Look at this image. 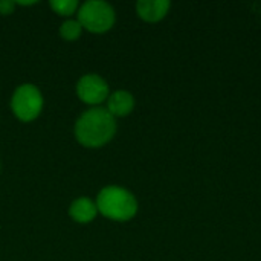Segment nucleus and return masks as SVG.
Returning <instances> with one entry per match:
<instances>
[{
  "mask_svg": "<svg viewBox=\"0 0 261 261\" xmlns=\"http://www.w3.org/2000/svg\"><path fill=\"white\" fill-rule=\"evenodd\" d=\"M116 130V118H113L106 107H90L76 119L73 135L83 147L101 148L115 138Z\"/></svg>",
  "mask_w": 261,
  "mask_h": 261,
  "instance_id": "nucleus-1",
  "label": "nucleus"
},
{
  "mask_svg": "<svg viewBox=\"0 0 261 261\" xmlns=\"http://www.w3.org/2000/svg\"><path fill=\"white\" fill-rule=\"evenodd\" d=\"M98 214L112 222H130L136 217L139 203L136 196L119 185H107L99 190L96 199Z\"/></svg>",
  "mask_w": 261,
  "mask_h": 261,
  "instance_id": "nucleus-2",
  "label": "nucleus"
},
{
  "mask_svg": "<svg viewBox=\"0 0 261 261\" xmlns=\"http://www.w3.org/2000/svg\"><path fill=\"white\" fill-rule=\"evenodd\" d=\"M76 20L83 29L92 34H104L115 26L116 12L115 8L104 0H87L80 5Z\"/></svg>",
  "mask_w": 261,
  "mask_h": 261,
  "instance_id": "nucleus-3",
  "label": "nucleus"
},
{
  "mask_svg": "<svg viewBox=\"0 0 261 261\" xmlns=\"http://www.w3.org/2000/svg\"><path fill=\"white\" fill-rule=\"evenodd\" d=\"M44 107L41 90L32 83H23L15 87L11 96V112L21 122L35 121Z\"/></svg>",
  "mask_w": 261,
  "mask_h": 261,
  "instance_id": "nucleus-4",
  "label": "nucleus"
},
{
  "mask_svg": "<svg viewBox=\"0 0 261 261\" xmlns=\"http://www.w3.org/2000/svg\"><path fill=\"white\" fill-rule=\"evenodd\" d=\"M76 96L90 107H101L110 95L109 83L99 73H86L76 83Z\"/></svg>",
  "mask_w": 261,
  "mask_h": 261,
  "instance_id": "nucleus-5",
  "label": "nucleus"
},
{
  "mask_svg": "<svg viewBox=\"0 0 261 261\" xmlns=\"http://www.w3.org/2000/svg\"><path fill=\"white\" fill-rule=\"evenodd\" d=\"M106 102H107L106 109L110 112V115L113 118H125V116H128L135 110V106H136L133 93L128 92V90H124V89L112 92Z\"/></svg>",
  "mask_w": 261,
  "mask_h": 261,
  "instance_id": "nucleus-6",
  "label": "nucleus"
},
{
  "mask_svg": "<svg viewBox=\"0 0 261 261\" xmlns=\"http://www.w3.org/2000/svg\"><path fill=\"white\" fill-rule=\"evenodd\" d=\"M171 8L168 0H139L136 3V14L147 23H158L164 20Z\"/></svg>",
  "mask_w": 261,
  "mask_h": 261,
  "instance_id": "nucleus-7",
  "label": "nucleus"
},
{
  "mask_svg": "<svg viewBox=\"0 0 261 261\" xmlns=\"http://www.w3.org/2000/svg\"><path fill=\"white\" fill-rule=\"evenodd\" d=\"M96 216H98L96 202L90 197L81 196L69 205V217L80 225L92 223L96 219Z\"/></svg>",
  "mask_w": 261,
  "mask_h": 261,
  "instance_id": "nucleus-8",
  "label": "nucleus"
},
{
  "mask_svg": "<svg viewBox=\"0 0 261 261\" xmlns=\"http://www.w3.org/2000/svg\"><path fill=\"white\" fill-rule=\"evenodd\" d=\"M83 31L84 29L76 18H66L58 29L60 37L66 41H76L81 37Z\"/></svg>",
  "mask_w": 261,
  "mask_h": 261,
  "instance_id": "nucleus-9",
  "label": "nucleus"
},
{
  "mask_svg": "<svg viewBox=\"0 0 261 261\" xmlns=\"http://www.w3.org/2000/svg\"><path fill=\"white\" fill-rule=\"evenodd\" d=\"M80 5L81 3H78L76 0H52V2H49L50 9L57 15L64 17V18H72L78 12Z\"/></svg>",
  "mask_w": 261,
  "mask_h": 261,
  "instance_id": "nucleus-10",
  "label": "nucleus"
},
{
  "mask_svg": "<svg viewBox=\"0 0 261 261\" xmlns=\"http://www.w3.org/2000/svg\"><path fill=\"white\" fill-rule=\"evenodd\" d=\"M15 2L14 0H0V15H11L15 12Z\"/></svg>",
  "mask_w": 261,
  "mask_h": 261,
  "instance_id": "nucleus-11",
  "label": "nucleus"
},
{
  "mask_svg": "<svg viewBox=\"0 0 261 261\" xmlns=\"http://www.w3.org/2000/svg\"><path fill=\"white\" fill-rule=\"evenodd\" d=\"M15 5L17 6H32V5H37V2H21V0H18V2H15Z\"/></svg>",
  "mask_w": 261,
  "mask_h": 261,
  "instance_id": "nucleus-12",
  "label": "nucleus"
},
{
  "mask_svg": "<svg viewBox=\"0 0 261 261\" xmlns=\"http://www.w3.org/2000/svg\"><path fill=\"white\" fill-rule=\"evenodd\" d=\"M0 168H2V165H0Z\"/></svg>",
  "mask_w": 261,
  "mask_h": 261,
  "instance_id": "nucleus-13",
  "label": "nucleus"
}]
</instances>
